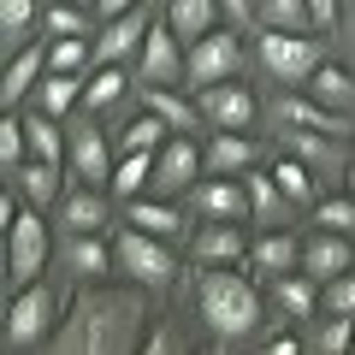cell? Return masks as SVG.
<instances>
[{"mask_svg": "<svg viewBox=\"0 0 355 355\" xmlns=\"http://www.w3.org/2000/svg\"><path fill=\"white\" fill-rule=\"evenodd\" d=\"M142 320H148V302L137 291L89 284V291L71 296V314L53 326L48 349H60V355H125L142 343Z\"/></svg>", "mask_w": 355, "mask_h": 355, "instance_id": "1", "label": "cell"}, {"mask_svg": "<svg viewBox=\"0 0 355 355\" xmlns=\"http://www.w3.org/2000/svg\"><path fill=\"white\" fill-rule=\"evenodd\" d=\"M196 302H202V320L214 326V338H249L261 326V296H254L249 279H237L231 266H202L196 279Z\"/></svg>", "mask_w": 355, "mask_h": 355, "instance_id": "2", "label": "cell"}, {"mask_svg": "<svg viewBox=\"0 0 355 355\" xmlns=\"http://www.w3.org/2000/svg\"><path fill=\"white\" fill-rule=\"evenodd\" d=\"M254 60L279 77V83H308L326 65L320 60V42L308 30H266V24H261V42H254Z\"/></svg>", "mask_w": 355, "mask_h": 355, "instance_id": "3", "label": "cell"}, {"mask_svg": "<svg viewBox=\"0 0 355 355\" xmlns=\"http://www.w3.org/2000/svg\"><path fill=\"white\" fill-rule=\"evenodd\" d=\"M60 326V308H53V291L48 284H18L12 308H6V349H36V343L53 338Z\"/></svg>", "mask_w": 355, "mask_h": 355, "instance_id": "4", "label": "cell"}, {"mask_svg": "<svg viewBox=\"0 0 355 355\" xmlns=\"http://www.w3.org/2000/svg\"><path fill=\"white\" fill-rule=\"evenodd\" d=\"M113 261L125 266L137 284H172V272H178V261H172V249H166V237H154V231H142V225H125L113 237Z\"/></svg>", "mask_w": 355, "mask_h": 355, "instance_id": "5", "label": "cell"}, {"mask_svg": "<svg viewBox=\"0 0 355 355\" xmlns=\"http://www.w3.org/2000/svg\"><path fill=\"white\" fill-rule=\"evenodd\" d=\"M42 266H48V225H42V207H24L6 225V272L12 284H36Z\"/></svg>", "mask_w": 355, "mask_h": 355, "instance_id": "6", "label": "cell"}, {"mask_svg": "<svg viewBox=\"0 0 355 355\" xmlns=\"http://www.w3.org/2000/svg\"><path fill=\"white\" fill-rule=\"evenodd\" d=\"M202 172H207L202 148H196L184 130H172V137L160 142V154H154V184H148V190L154 196H184V190L202 184Z\"/></svg>", "mask_w": 355, "mask_h": 355, "instance_id": "7", "label": "cell"}, {"mask_svg": "<svg viewBox=\"0 0 355 355\" xmlns=\"http://www.w3.org/2000/svg\"><path fill=\"white\" fill-rule=\"evenodd\" d=\"M237 65H243V42L231 36V30H207L202 42H190V65H184V77H190L196 89H207V83L237 77Z\"/></svg>", "mask_w": 355, "mask_h": 355, "instance_id": "8", "label": "cell"}, {"mask_svg": "<svg viewBox=\"0 0 355 355\" xmlns=\"http://www.w3.org/2000/svg\"><path fill=\"white\" fill-rule=\"evenodd\" d=\"M196 214H202V219H243V225H249V219H254L249 184H243L237 172L202 178V184H196Z\"/></svg>", "mask_w": 355, "mask_h": 355, "instance_id": "9", "label": "cell"}, {"mask_svg": "<svg viewBox=\"0 0 355 355\" xmlns=\"http://www.w3.org/2000/svg\"><path fill=\"white\" fill-rule=\"evenodd\" d=\"M148 30H154L148 6H130V12L107 18L101 42H95V65H125L130 53H142V42H148Z\"/></svg>", "mask_w": 355, "mask_h": 355, "instance_id": "10", "label": "cell"}, {"mask_svg": "<svg viewBox=\"0 0 355 355\" xmlns=\"http://www.w3.org/2000/svg\"><path fill=\"white\" fill-rule=\"evenodd\" d=\"M202 113H207V125L214 130H249L254 125V113H261V107H254V95L243 83H207L202 89Z\"/></svg>", "mask_w": 355, "mask_h": 355, "instance_id": "11", "label": "cell"}, {"mask_svg": "<svg viewBox=\"0 0 355 355\" xmlns=\"http://www.w3.org/2000/svg\"><path fill=\"white\" fill-rule=\"evenodd\" d=\"M190 249H196V261H202V266H237V261H249L243 219H207V225L190 237Z\"/></svg>", "mask_w": 355, "mask_h": 355, "instance_id": "12", "label": "cell"}, {"mask_svg": "<svg viewBox=\"0 0 355 355\" xmlns=\"http://www.w3.org/2000/svg\"><path fill=\"white\" fill-rule=\"evenodd\" d=\"M178 42H184V36H178L172 24H154V30H148V42H142V60H137L142 83H172V77L190 65V53L178 48Z\"/></svg>", "mask_w": 355, "mask_h": 355, "instance_id": "13", "label": "cell"}, {"mask_svg": "<svg viewBox=\"0 0 355 355\" xmlns=\"http://www.w3.org/2000/svg\"><path fill=\"white\" fill-rule=\"evenodd\" d=\"M65 160H71V172H77V184H113V154H107V137L101 130H71V148H65Z\"/></svg>", "mask_w": 355, "mask_h": 355, "instance_id": "14", "label": "cell"}, {"mask_svg": "<svg viewBox=\"0 0 355 355\" xmlns=\"http://www.w3.org/2000/svg\"><path fill=\"white\" fill-rule=\"evenodd\" d=\"M302 272H314L320 284L338 279V272H349V237H343V231H326V225H320L314 237L302 243Z\"/></svg>", "mask_w": 355, "mask_h": 355, "instance_id": "15", "label": "cell"}, {"mask_svg": "<svg viewBox=\"0 0 355 355\" xmlns=\"http://www.w3.org/2000/svg\"><path fill=\"white\" fill-rule=\"evenodd\" d=\"M249 266L261 272V279L296 272V266H302V243L284 237V231H266V237H254V243H249Z\"/></svg>", "mask_w": 355, "mask_h": 355, "instance_id": "16", "label": "cell"}, {"mask_svg": "<svg viewBox=\"0 0 355 355\" xmlns=\"http://www.w3.org/2000/svg\"><path fill=\"white\" fill-rule=\"evenodd\" d=\"M12 184L18 190H24V202L30 207H60V160H36V154H30L24 166H12Z\"/></svg>", "mask_w": 355, "mask_h": 355, "instance_id": "17", "label": "cell"}, {"mask_svg": "<svg viewBox=\"0 0 355 355\" xmlns=\"http://www.w3.org/2000/svg\"><path fill=\"white\" fill-rule=\"evenodd\" d=\"M42 71H48V48H42V42H36V48H18V53H12V65H6V83H0V107L12 113V107L24 101L30 89H36V77H42Z\"/></svg>", "mask_w": 355, "mask_h": 355, "instance_id": "18", "label": "cell"}, {"mask_svg": "<svg viewBox=\"0 0 355 355\" xmlns=\"http://www.w3.org/2000/svg\"><path fill=\"white\" fill-rule=\"evenodd\" d=\"M125 214H130V225L154 231V237H166V243H172V237H184V214H178V207L166 202V196H154V202H148V196H130V202H125Z\"/></svg>", "mask_w": 355, "mask_h": 355, "instance_id": "19", "label": "cell"}, {"mask_svg": "<svg viewBox=\"0 0 355 355\" xmlns=\"http://www.w3.org/2000/svg\"><path fill=\"white\" fill-rule=\"evenodd\" d=\"M142 101H148V107H154V113H160V119H166L172 130H184V137L207 125L202 101H184V95H172V89H160V83H148V89H142Z\"/></svg>", "mask_w": 355, "mask_h": 355, "instance_id": "20", "label": "cell"}, {"mask_svg": "<svg viewBox=\"0 0 355 355\" xmlns=\"http://www.w3.org/2000/svg\"><path fill=\"white\" fill-rule=\"evenodd\" d=\"M207 172H249L254 166V142L243 137V130H214V142L202 148Z\"/></svg>", "mask_w": 355, "mask_h": 355, "instance_id": "21", "label": "cell"}, {"mask_svg": "<svg viewBox=\"0 0 355 355\" xmlns=\"http://www.w3.org/2000/svg\"><path fill=\"white\" fill-rule=\"evenodd\" d=\"M60 219L71 231H101L107 225V202H101V190L95 184H77V190H65L60 196Z\"/></svg>", "mask_w": 355, "mask_h": 355, "instance_id": "22", "label": "cell"}, {"mask_svg": "<svg viewBox=\"0 0 355 355\" xmlns=\"http://www.w3.org/2000/svg\"><path fill=\"white\" fill-rule=\"evenodd\" d=\"M166 24L184 42H202L207 30L219 24V0H172V6H166Z\"/></svg>", "mask_w": 355, "mask_h": 355, "instance_id": "23", "label": "cell"}, {"mask_svg": "<svg viewBox=\"0 0 355 355\" xmlns=\"http://www.w3.org/2000/svg\"><path fill=\"white\" fill-rule=\"evenodd\" d=\"M284 113V125H302V130H326V137H349V119L338 113V107H326V101H284L279 107Z\"/></svg>", "mask_w": 355, "mask_h": 355, "instance_id": "24", "label": "cell"}, {"mask_svg": "<svg viewBox=\"0 0 355 355\" xmlns=\"http://www.w3.org/2000/svg\"><path fill=\"white\" fill-rule=\"evenodd\" d=\"M24 137H30V154H36V160H60V154L71 148V142L60 137V119H53L42 101L24 113Z\"/></svg>", "mask_w": 355, "mask_h": 355, "instance_id": "25", "label": "cell"}, {"mask_svg": "<svg viewBox=\"0 0 355 355\" xmlns=\"http://www.w3.org/2000/svg\"><path fill=\"white\" fill-rule=\"evenodd\" d=\"M272 296H279V308L291 320H308L314 314V296H320V279L314 272H279L272 279Z\"/></svg>", "mask_w": 355, "mask_h": 355, "instance_id": "26", "label": "cell"}, {"mask_svg": "<svg viewBox=\"0 0 355 355\" xmlns=\"http://www.w3.org/2000/svg\"><path fill=\"white\" fill-rule=\"evenodd\" d=\"M36 101L48 107L53 119H60V113H71V107L83 101V77H77V71H42V83H36Z\"/></svg>", "mask_w": 355, "mask_h": 355, "instance_id": "27", "label": "cell"}, {"mask_svg": "<svg viewBox=\"0 0 355 355\" xmlns=\"http://www.w3.org/2000/svg\"><path fill=\"white\" fill-rule=\"evenodd\" d=\"M166 137H172V125H166V119L148 107L142 119H130V125L119 130V148H125V154H160V142H166Z\"/></svg>", "mask_w": 355, "mask_h": 355, "instance_id": "28", "label": "cell"}, {"mask_svg": "<svg viewBox=\"0 0 355 355\" xmlns=\"http://www.w3.org/2000/svg\"><path fill=\"white\" fill-rule=\"evenodd\" d=\"M308 89H314V101L338 107V113H349V107H355V77L343 71V65H320V71L308 77Z\"/></svg>", "mask_w": 355, "mask_h": 355, "instance_id": "29", "label": "cell"}, {"mask_svg": "<svg viewBox=\"0 0 355 355\" xmlns=\"http://www.w3.org/2000/svg\"><path fill=\"white\" fill-rule=\"evenodd\" d=\"M291 154H296V160H308L314 172H326V166H349L338 154V137H326V130H291Z\"/></svg>", "mask_w": 355, "mask_h": 355, "instance_id": "30", "label": "cell"}, {"mask_svg": "<svg viewBox=\"0 0 355 355\" xmlns=\"http://www.w3.org/2000/svg\"><path fill=\"white\" fill-rule=\"evenodd\" d=\"M243 184H249V202H254V225H272V219L284 214V202H291V196L279 190V178L272 172H249Z\"/></svg>", "mask_w": 355, "mask_h": 355, "instance_id": "31", "label": "cell"}, {"mask_svg": "<svg viewBox=\"0 0 355 355\" xmlns=\"http://www.w3.org/2000/svg\"><path fill=\"white\" fill-rule=\"evenodd\" d=\"M148 184H154V154H125V160L113 166V196H119V202L142 196Z\"/></svg>", "mask_w": 355, "mask_h": 355, "instance_id": "32", "label": "cell"}, {"mask_svg": "<svg viewBox=\"0 0 355 355\" xmlns=\"http://www.w3.org/2000/svg\"><path fill=\"white\" fill-rule=\"evenodd\" d=\"M254 18L266 30H308L314 12H308V0H254Z\"/></svg>", "mask_w": 355, "mask_h": 355, "instance_id": "33", "label": "cell"}, {"mask_svg": "<svg viewBox=\"0 0 355 355\" xmlns=\"http://www.w3.org/2000/svg\"><path fill=\"white\" fill-rule=\"evenodd\" d=\"M272 178H279V190L291 196L296 207H314V166H308V160H296V154H291V160L272 166Z\"/></svg>", "mask_w": 355, "mask_h": 355, "instance_id": "34", "label": "cell"}, {"mask_svg": "<svg viewBox=\"0 0 355 355\" xmlns=\"http://www.w3.org/2000/svg\"><path fill=\"white\" fill-rule=\"evenodd\" d=\"M107 261H113V249H107L95 231H71V272L95 279V272H107Z\"/></svg>", "mask_w": 355, "mask_h": 355, "instance_id": "35", "label": "cell"}, {"mask_svg": "<svg viewBox=\"0 0 355 355\" xmlns=\"http://www.w3.org/2000/svg\"><path fill=\"white\" fill-rule=\"evenodd\" d=\"M125 83H130L125 65H101V71L83 83V107H113L119 95H125Z\"/></svg>", "mask_w": 355, "mask_h": 355, "instance_id": "36", "label": "cell"}, {"mask_svg": "<svg viewBox=\"0 0 355 355\" xmlns=\"http://www.w3.org/2000/svg\"><path fill=\"white\" fill-rule=\"evenodd\" d=\"M30 160V137H24V119L18 113H6L0 119V166L12 172V166H24Z\"/></svg>", "mask_w": 355, "mask_h": 355, "instance_id": "37", "label": "cell"}, {"mask_svg": "<svg viewBox=\"0 0 355 355\" xmlns=\"http://www.w3.org/2000/svg\"><path fill=\"white\" fill-rule=\"evenodd\" d=\"M89 60H95V48H89L83 36H60L48 48V71H83Z\"/></svg>", "mask_w": 355, "mask_h": 355, "instance_id": "38", "label": "cell"}, {"mask_svg": "<svg viewBox=\"0 0 355 355\" xmlns=\"http://www.w3.org/2000/svg\"><path fill=\"white\" fill-rule=\"evenodd\" d=\"M314 225L349 237V231H355V196H343V202H314Z\"/></svg>", "mask_w": 355, "mask_h": 355, "instance_id": "39", "label": "cell"}, {"mask_svg": "<svg viewBox=\"0 0 355 355\" xmlns=\"http://www.w3.org/2000/svg\"><path fill=\"white\" fill-rule=\"evenodd\" d=\"M320 349H326V355H343V349H355V314H338V320H326V326H320Z\"/></svg>", "mask_w": 355, "mask_h": 355, "instance_id": "40", "label": "cell"}, {"mask_svg": "<svg viewBox=\"0 0 355 355\" xmlns=\"http://www.w3.org/2000/svg\"><path fill=\"white\" fill-rule=\"evenodd\" d=\"M30 18H36V0H0V30L6 36H24Z\"/></svg>", "mask_w": 355, "mask_h": 355, "instance_id": "41", "label": "cell"}, {"mask_svg": "<svg viewBox=\"0 0 355 355\" xmlns=\"http://www.w3.org/2000/svg\"><path fill=\"white\" fill-rule=\"evenodd\" d=\"M326 308H331V314H355V272L326 279Z\"/></svg>", "mask_w": 355, "mask_h": 355, "instance_id": "42", "label": "cell"}, {"mask_svg": "<svg viewBox=\"0 0 355 355\" xmlns=\"http://www.w3.org/2000/svg\"><path fill=\"white\" fill-rule=\"evenodd\" d=\"M48 30H53V36H89L83 12H77L71 0H60V6H53V12H48Z\"/></svg>", "mask_w": 355, "mask_h": 355, "instance_id": "43", "label": "cell"}, {"mask_svg": "<svg viewBox=\"0 0 355 355\" xmlns=\"http://www.w3.org/2000/svg\"><path fill=\"white\" fill-rule=\"evenodd\" d=\"M308 12H314L320 30H331V24H338V0H308Z\"/></svg>", "mask_w": 355, "mask_h": 355, "instance_id": "44", "label": "cell"}, {"mask_svg": "<svg viewBox=\"0 0 355 355\" xmlns=\"http://www.w3.org/2000/svg\"><path fill=\"white\" fill-rule=\"evenodd\" d=\"M142 349H154V355H166V349H178V331H166V326H160V331H154L148 343H142Z\"/></svg>", "mask_w": 355, "mask_h": 355, "instance_id": "45", "label": "cell"}, {"mask_svg": "<svg viewBox=\"0 0 355 355\" xmlns=\"http://www.w3.org/2000/svg\"><path fill=\"white\" fill-rule=\"evenodd\" d=\"M219 6H225V18H237V24L254 18V0H219Z\"/></svg>", "mask_w": 355, "mask_h": 355, "instance_id": "46", "label": "cell"}, {"mask_svg": "<svg viewBox=\"0 0 355 355\" xmlns=\"http://www.w3.org/2000/svg\"><path fill=\"white\" fill-rule=\"evenodd\" d=\"M95 6H101L107 18H119V12H130V6H137V0H95Z\"/></svg>", "mask_w": 355, "mask_h": 355, "instance_id": "47", "label": "cell"}, {"mask_svg": "<svg viewBox=\"0 0 355 355\" xmlns=\"http://www.w3.org/2000/svg\"><path fill=\"white\" fill-rule=\"evenodd\" d=\"M343 184H349V196H355V160H349V166H343Z\"/></svg>", "mask_w": 355, "mask_h": 355, "instance_id": "48", "label": "cell"}, {"mask_svg": "<svg viewBox=\"0 0 355 355\" xmlns=\"http://www.w3.org/2000/svg\"><path fill=\"white\" fill-rule=\"evenodd\" d=\"M71 6H83V0H71Z\"/></svg>", "mask_w": 355, "mask_h": 355, "instance_id": "49", "label": "cell"}]
</instances>
